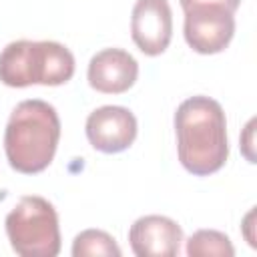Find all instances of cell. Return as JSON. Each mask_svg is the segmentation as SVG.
I'll return each mask as SVG.
<instances>
[{"mask_svg": "<svg viewBox=\"0 0 257 257\" xmlns=\"http://www.w3.org/2000/svg\"><path fill=\"white\" fill-rule=\"evenodd\" d=\"M177 153L181 165L197 177L217 173L229 157L223 106L211 96H191L175 112Z\"/></svg>", "mask_w": 257, "mask_h": 257, "instance_id": "obj_1", "label": "cell"}, {"mask_svg": "<svg viewBox=\"0 0 257 257\" xmlns=\"http://www.w3.org/2000/svg\"><path fill=\"white\" fill-rule=\"evenodd\" d=\"M58 141L60 118L46 100H22L10 112L4 131V151L14 171L24 175L44 171L56 155Z\"/></svg>", "mask_w": 257, "mask_h": 257, "instance_id": "obj_2", "label": "cell"}, {"mask_svg": "<svg viewBox=\"0 0 257 257\" xmlns=\"http://www.w3.org/2000/svg\"><path fill=\"white\" fill-rule=\"evenodd\" d=\"M74 56L54 40H14L0 52V82L12 88L58 86L72 78Z\"/></svg>", "mask_w": 257, "mask_h": 257, "instance_id": "obj_3", "label": "cell"}, {"mask_svg": "<svg viewBox=\"0 0 257 257\" xmlns=\"http://www.w3.org/2000/svg\"><path fill=\"white\" fill-rule=\"evenodd\" d=\"M6 235L22 257H56L60 253L58 213L42 197L26 195L6 215Z\"/></svg>", "mask_w": 257, "mask_h": 257, "instance_id": "obj_4", "label": "cell"}, {"mask_svg": "<svg viewBox=\"0 0 257 257\" xmlns=\"http://www.w3.org/2000/svg\"><path fill=\"white\" fill-rule=\"evenodd\" d=\"M185 12V40L199 54L223 52L233 34L235 18L233 12L221 6H195Z\"/></svg>", "mask_w": 257, "mask_h": 257, "instance_id": "obj_5", "label": "cell"}, {"mask_svg": "<svg viewBox=\"0 0 257 257\" xmlns=\"http://www.w3.org/2000/svg\"><path fill=\"white\" fill-rule=\"evenodd\" d=\"M86 139L92 149L112 155L126 151L137 139V118L124 106L106 104L92 110L86 118Z\"/></svg>", "mask_w": 257, "mask_h": 257, "instance_id": "obj_6", "label": "cell"}, {"mask_svg": "<svg viewBox=\"0 0 257 257\" xmlns=\"http://www.w3.org/2000/svg\"><path fill=\"white\" fill-rule=\"evenodd\" d=\"M131 36L143 54H163L173 36V12L169 2L137 0L131 14Z\"/></svg>", "mask_w": 257, "mask_h": 257, "instance_id": "obj_7", "label": "cell"}, {"mask_svg": "<svg viewBox=\"0 0 257 257\" xmlns=\"http://www.w3.org/2000/svg\"><path fill=\"white\" fill-rule=\"evenodd\" d=\"M128 243L137 257H175L183 243V229L165 215H145L131 225Z\"/></svg>", "mask_w": 257, "mask_h": 257, "instance_id": "obj_8", "label": "cell"}, {"mask_svg": "<svg viewBox=\"0 0 257 257\" xmlns=\"http://www.w3.org/2000/svg\"><path fill=\"white\" fill-rule=\"evenodd\" d=\"M139 76V62L122 48H104L88 62V84L104 94L126 92Z\"/></svg>", "mask_w": 257, "mask_h": 257, "instance_id": "obj_9", "label": "cell"}, {"mask_svg": "<svg viewBox=\"0 0 257 257\" xmlns=\"http://www.w3.org/2000/svg\"><path fill=\"white\" fill-rule=\"evenodd\" d=\"M120 247L116 241L100 229H86L80 231L72 241V255L74 257H120Z\"/></svg>", "mask_w": 257, "mask_h": 257, "instance_id": "obj_10", "label": "cell"}, {"mask_svg": "<svg viewBox=\"0 0 257 257\" xmlns=\"http://www.w3.org/2000/svg\"><path fill=\"white\" fill-rule=\"evenodd\" d=\"M187 255L201 257V255H219V257H233L235 249L231 239L215 229H199L187 239Z\"/></svg>", "mask_w": 257, "mask_h": 257, "instance_id": "obj_11", "label": "cell"}, {"mask_svg": "<svg viewBox=\"0 0 257 257\" xmlns=\"http://www.w3.org/2000/svg\"><path fill=\"white\" fill-rule=\"evenodd\" d=\"M179 2H181L183 10H189V8H195V6H221V8H225L233 14L241 4V0H179Z\"/></svg>", "mask_w": 257, "mask_h": 257, "instance_id": "obj_12", "label": "cell"}, {"mask_svg": "<svg viewBox=\"0 0 257 257\" xmlns=\"http://www.w3.org/2000/svg\"><path fill=\"white\" fill-rule=\"evenodd\" d=\"M253 126H255V118H251L243 131V137H241V151L243 155L247 157L249 163H255V153H253Z\"/></svg>", "mask_w": 257, "mask_h": 257, "instance_id": "obj_13", "label": "cell"}, {"mask_svg": "<svg viewBox=\"0 0 257 257\" xmlns=\"http://www.w3.org/2000/svg\"><path fill=\"white\" fill-rule=\"evenodd\" d=\"M253 217H255V209H251V211L247 213V217H245V221H243V229H245V237H247L249 245H251V247H257L255 237H253V233H251V229H253Z\"/></svg>", "mask_w": 257, "mask_h": 257, "instance_id": "obj_14", "label": "cell"}]
</instances>
